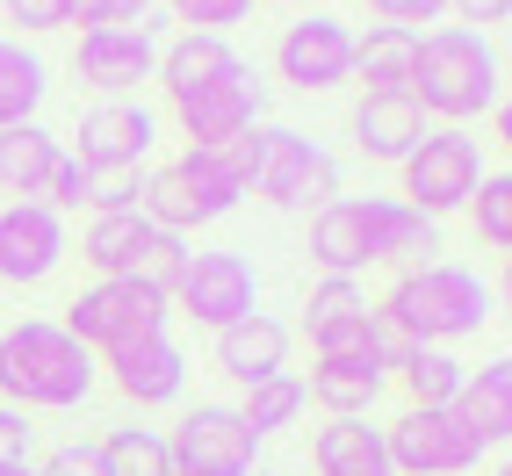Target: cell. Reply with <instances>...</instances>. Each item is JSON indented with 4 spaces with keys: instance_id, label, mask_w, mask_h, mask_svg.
Here are the masks:
<instances>
[{
    "instance_id": "cell-1",
    "label": "cell",
    "mask_w": 512,
    "mask_h": 476,
    "mask_svg": "<svg viewBox=\"0 0 512 476\" xmlns=\"http://www.w3.org/2000/svg\"><path fill=\"white\" fill-rule=\"evenodd\" d=\"M375 318H383L404 347H448V339L484 332L498 311H491L484 275H469V267H455V260H419V267H404V275L390 282V296H383Z\"/></svg>"
},
{
    "instance_id": "cell-2",
    "label": "cell",
    "mask_w": 512,
    "mask_h": 476,
    "mask_svg": "<svg viewBox=\"0 0 512 476\" xmlns=\"http://www.w3.org/2000/svg\"><path fill=\"white\" fill-rule=\"evenodd\" d=\"M94 354L58 318H22L0 332V397L15 412H73L94 390Z\"/></svg>"
},
{
    "instance_id": "cell-3",
    "label": "cell",
    "mask_w": 512,
    "mask_h": 476,
    "mask_svg": "<svg viewBox=\"0 0 512 476\" xmlns=\"http://www.w3.org/2000/svg\"><path fill=\"white\" fill-rule=\"evenodd\" d=\"M412 101L419 116L440 123H469L498 109V51L484 44V29H433L419 37V65H412Z\"/></svg>"
},
{
    "instance_id": "cell-4",
    "label": "cell",
    "mask_w": 512,
    "mask_h": 476,
    "mask_svg": "<svg viewBox=\"0 0 512 476\" xmlns=\"http://www.w3.org/2000/svg\"><path fill=\"white\" fill-rule=\"evenodd\" d=\"M238 202H246V174L231 166V152H181L174 166H159V174L145 181V202L138 210L166 231V238H181V231H202V224H217L231 217Z\"/></svg>"
},
{
    "instance_id": "cell-5",
    "label": "cell",
    "mask_w": 512,
    "mask_h": 476,
    "mask_svg": "<svg viewBox=\"0 0 512 476\" xmlns=\"http://www.w3.org/2000/svg\"><path fill=\"white\" fill-rule=\"evenodd\" d=\"M253 152V174H246V195L275 202V210H325V202L339 195V166L318 138H303V130L289 123H267L246 138Z\"/></svg>"
},
{
    "instance_id": "cell-6",
    "label": "cell",
    "mask_w": 512,
    "mask_h": 476,
    "mask_svg": "<svg viewBox=\"0 0 512 476\" xmlns=\"http://www.w3.org/2000/svg\"><path fill=\"white\" fill-rule=\"evenodd\" d=\"M80 260L94 267L101 282H145L159 296H174V275H181L188 246H181V238H166L145 210H123V217H94L87 224Z\"/></svg>"
},
{
    "instance_id": "cell-7",
    "label": "cell",
    "mask_w": 512,
    "mask_h": 476,
    "mask_svg": "<svg viewBox=\"0 0 512 476\" xmlns=\"http://www.w3.org/2000/svg\"><path fill=\"white\" fill-rule=\"evenodd\" d=\"M166 303L159 289H145V282H94V289H80L73 303H65V332L80 339L87 354H116V347H130V339H145V332H166Z\"/></svg>"
},
{
    "instance_id": "cell-8",
    "label": "cell",
    "mask_w": 512,
    "mask_h": 476,
    "mask_svg": "<svg viewBox=\"0 0 512 476\" xmlns=\"http://www.w3.org/2000/svg\"><path fill=\"white\" fill-rule=\"evenodd\" d=\"M404 174V188H397V202H412L419 217H448V210H462V202L476 195V181H484V152H476V138L469 130H426V145L397 166Z\"/></svg>"
},
{
    "instance_id": "cell-9",
    "label": "cell",
    "mask_w": 512,
    "mask_h": 476,
    "mask_svg": "<svg viewBox=\"0 0 512 476\" xmlns=\"http://www.w3.org/2000/svg\"><path fill=\"white\" fill-rule=\"evenodd\" d=\"M166 303H181L195 325L224 332V325H238V318L260 311V275H253L246 253H188Z\"/></svg>"
},
{
    "instance_id": "cell-10",
    "label": "cell",
    "mask_w": 512,
    "mask_h": 476,
    "mask_svg": "<svg viewBox=\"0 0 512 476\" xmlns=\"http://www.w3.org/2000/svg\"><path fill=\"white\" fill-rule=\"evenodd\" d=\"M174 116H181V130H188L195 152H224V145H238L246 130H260V80H253V65L231 58L210 87H195V94L174 101Z\"/></svg>"
},
{
    "instance_id": "cell-11",
    "label": "cell",
    "mask_w": 512,
    "mask_h": 476,
    "mask_svg": "<svg viewBox=\"0 0 512 476\" xmlns=\"http://www.w3.org/2000/svg\"><path fill=\"white\" fill-rule=\"evenodd\" d=\"M166 455H174V476H253L260 440L238 419V404H195L181 433L166 440Z\"/></svg>"
},
{
    "instance_id": "cell-12",
    "label": "cell",
    "mask_w": 512,
    "mask_h": 476,
    "mask_svg": "<svg viewBox=\"0 0 512 476\" xmlns=\"http://www.w3.org/2000/svg\"><path fill=\"white\" fill-rule=\"evenodd\" d=\"M275 73L296 94H332L354 80V29L339 15H303L275 37Z\"/></svg>"
},
{
    "instance_id": "cell-13",
    "label": "cell",
    "mask_w": 512,
    "mask_h": 476,
    "mask_svg": "<svg viewBox=\"0 0 512 476\" xmlns=\"http://www.w3.org/2000/svg\"><path fill=\"white\" fill-rule=\"evenodd\" d=\"M73 73L101 101H130V94L159 73V37H152V29H80Z\"/></svg>"
},
{
    "instance_id": "cell-14",
    "label": "cell",
    "mask_w": 512,
    "mask_h": 476,
    "mask_svg": "<svg viewBox=\"0 0 512 476\" xmlns=\"http://www.w3.org/2000/svg\"><path fill=\"white\" fill-rule=\"evenodd\" d=\"M383 448L397 476H469L484 462L469 448V433L455 426V412H404L397 426H383Z\"/></svg>"
},
{
    "instance_id": "cell-15",
    "label": "cell",
    "mask_w": 512,
    "mask_h": 476,
    "mask_svg": "<svg viewBox=\"0 0 512 476\" xmlns=\"http://www.w3.org/2000/svg\"><path fill=\"white\" fill-rule=\"evenodd\" d=\"M65 260V217L51 202H8L0 210V282H51Z\"/></svg>"
},
{
    "instance_id": "cell-16",
    "label": "cell",
    "mask_w": 512,
    "mask_h": 476,
    "mask_svg": "<svg viewBox=\"0 0 512 476\" xmlns=\"http://www.w3.org/2000/svg\"><path fill=\"white\" fill-rule=\"evenodd\" d=\"M109 376L138 412H159V404H174L188 390V354L174 347V332H145V339L109 354Z\"/></svg>"
},
{
    "instance_id": "cell-17",
    "label": "cell",
    "mask_w": 512,
    "mask_h": 476,
    "mask_svg": "<svg viewBox=\"0 0 512 476\" xmlns=\"http://www.w3.org/2000/svg\"><path fill=\"white\" fill-rule=\"evenodd\" d=\"M354 217H361L368 260H383V267H419L426 253H440V224L397 195H354Z\"/></svg>"
},
{
    "instance_id": "cell-18",
    "label": "cell",
    "mask_w": 512,
    "mask_h": 476,
    "mask_svg": "<svg viewBox=\"0 0 512 476\" xmlns=\"http://www.w3.org/2000/svg\"><path fill=\"white\" fill-rule=\"evenodd\" d=\"M159 138V116L145 109V101H94V109L80 116V166H145Z\"/></svg>"
},
{
    "instance_id": "cell-19",
    "label": "cell",
    "mask_w": 512,
    "mask_h": 476,
    "mask_svg": "<svg viewBox=\"0 0 512 476\" xmlns=\"http://www.w3.org/2000/svg\"><path fill=\"white\" fill-rule=\"evenodd\" d=\"M354 145L368 166H404L419 145H426V116L412 94H361L354 109Z\"/></svg>"
},
{
    "instance_id": "cell-20",
    "label": "cell",
    "mask_w": 512,
    "mask_h": 476,
    "mask_svg": "<svg viewBox=\"0 0 512 476\" xmlns=\"http://www.w3.org/2000/svg\"><path fill=\"white\" fill-rule=\"evenodd\" d=\"M217 368H224L238 390H253V383H267V376H289V325L267 318V311L224 325V332H217Z\"/></svg>"
},
{
    "instance_id": "cell-21",
    "label": "cell",
    "mask_w": 512,
    "mask_h": 476,
    "mask_svg": "<svg viewBox=\"0 0 512 476\" xmlns=\"http://www.w3.org/2000/svg\"><path fill=\"white\" fill-rule=\"evenodd\" d=\"M448 412H455V426L469 433L476 455H498L505 440H512V361L469 368V383H462V397L448 404Z\"/></svg>"
},
{
    "instance_id": "cell-22",
    "label": "cell",
    "mask_w": 512,
    "mask_h": 476,
    "mask_svg": "<svg viewBox=\"0 0 512 476\" xmlns=\"http://www.w3.org/2000/svg\"><path fill=\"white\" fill-rule=\"evenodd\" d=\"M58 138L44 123H15V130H0V195H15V202H44V181H51V166H58Z\"/></svg>"
},
{
    "instance_id": "cell-23",
    "label": "cell",
    "mask_w": 512,
    "mask_h": 476,
    "mask_svg": "<svg viewBox=\"0 0 512 476\" xmlns=\"http://www.w3.org/2000/svg\"><path fill=\"white\" fill-rule=\"evenodd\" d=\"M311 462H318V476H397L390 469V448H383V426H361V419L318 426Z\"/></svg>"
},
{
    "instance_id": "cell-24",
    "label": "cell",
    "mask_w": 512,
    "mask_h": 476,
    "mask_svg": "<svg viewBox=\"0 0 512 476\" xmlns=\"http://www.w3.org/2000/svg\"><path fill=\"white\" fill-rule=\"evenodd\" d=\"M412 65H419V37H412V29L375 22L368 37H354V80L368 94H412Z\"/></svg>"
},
{
    "instance_id": "cell-25",
    "label": "cell",
    "mask_w": 512,
    "mask_h": 476,
    "mask_svg": "<svg viewBox=\"0 0 512 476\" xmlns=\"http://www.w3.org/2000/svg\"><path fill=\"white\" fill-rule=\"evenodd\" d=\"M311 260H318V275L361 282V267H368V246H361L354 195H332L325 210H311Z\"/></svg>"
},
{
    "instance_id": "cell-26",
    "label": "cell",
    "mask_w": 512,
    "mask_h": 476,
    "mask_svg": "<svg viewBox=\"0 0 512 476\" xmlns=\"http://www.w3.org/2000/svg\"><path fill=\"white\" fill-rule=\"evenodd\" d=\"M231 58H238V51H231L224 37H202V29H181L174 44H159V73H152V80H159L166 94L181 101V94H195V87H210V80L224 73Z\"/></svg>"
},
{
    "instance_id": "cell-27",
    "label": "cell",
    "mask_w": 512,
    "mask_h": 476,
    "mask_svg": "<svg viewBox=\"0 0 512 476\" xmlns=\"http://www.w3.org/2000/svg\"><path fill=\"white\" fill-rule=\"evenodd\" d=\"M44 94H51V65L29 51V44H8V37H0V130L37 123Z\"/></svg>"
},
{
    "instance_id": "cell-28",
    "label": "cell",
    "mask_w": 512,
    "mask_h": 476,
    "mask_svg": "<svg viewBox=\"0 0 512 476\" xmlns=\"http://www.w3.org/2000/svg\"><path fill=\"white\" fill-rule=\"evenodd\" d=\"M303 397L325 404L332 419H361L368 404L383 397V368H368V361H318L311 383H303Z\"/></svg>"
},
{
    "instance_id": "cell-29",
    "label": "cell",
    "mask_w": 512,
    "mask_h": 476,
    "mask_svg": "<svg viewBox=\"0 0 512 476\" xmlns=\"http://www.w3.org/2000/svg\"><path fill=\"white\" fill-rule=\"evenodd\" d=\"M397 376H404L412 412H448V404L462 397V383H469V368H462L448 347H412V354L397 361Z\"/></svg>"
},
{
    "instance_id": "cell-30",
    "label": "cell",
    "mask_w": 512,
    "mask_h": 476,
    "mask_svg": "<svg viewBox=\"0 0 512 476\" xmlns=\"http://www.w3.org/2000/svg\"><path fill=\"white\" fill-rule=\"evenodd\" d=\"M303 376H267V383H253L246 390V404H238V419L253 426V440H267V433H282V426H296L303 419Z\"/></svg>"
},
{
    "instance_id": "cell-31",
    "label": "cell",
    "mask_w": 512,
    "mask_h": 476,
    "mask_svg": "<svg viewBox=\"0 0 512 476\" xmlns=\"http://www.w3.org/2000/svg\"><path fill=\"white\" fill-rule=\"evenodd\" d=\"M101 455H109V476H174L166 433H152V426H116L101 440Z\"/></svg>"
},
{
    "instance_id": "cell-32",
    "label": "cell",
    "mask_w": 512,
    "mask_h": 476,
    "mask_svg": "<svg viewBox=\"0 0 512 476\" xmlns=\"http://www.w3.org/2000/svg\"><path fill=\"white\" fill-rule=\"evenodd\" d=\"M145 181H152V166H87L80 210H94V217H123V210H138V202H145Z\"/></svg>"
},
{
    "instance_id": "cell-33",
    "label": "cell",
    "mask_w": 512,
    "mask_h": 476,
    "mask_svg": "<svg viewBox=\"0 0 512 476\" xmlns=\"http://www.w3.org/2000/svg\"><path fill=\"white\" fill-rule=\"evenodd\" d=\"M469 210H476V238H484L491 253L512 246V174H484L469 195Z\"/></svg>"
},
{
    "instance_id": "cell-34",
    "label": "cell",
    "mask_w": 512,
    "mask_h": 476,
    "mask_svg": "<svg viewBox=\"0 0 512 476\" xmlns=\"http://www.w3.org/2000/svg\"><path fill=\"white\" fill-rule=\"evenodd\" d=\"M354 311H375V303H368V289H361V282H339V275H325V282L311 289V303H303V325H311V332H325V325L354 318Z\"/></svg>"
},
{
    "instance_id": "cell-35",
    "label": "cell",
    "mask_w": 512,
    "mask_h": 476,
    "mask_svg": "<svg viewBox=\"0 0 512 476\" xmlns=\"http://www.w3.org/2000/svg\"><path fill=\"white\" fill-rule=\"evenodd\" d=\"M73 22H87V29H152V0H73Z\"/></svg>"
},
{
    "instance_id": "cell-36",
    "label": "cell",
    "mask_w": 512,
    "mask_h": 476,
    "mask_svg": "<svg viewBox=\"0 0 512 476\" xmlns=\"http://www.w3.org/2000/svg\"><path fill=\"white\" fill-rule=\"evenodd\" d=\"M253 15V0H174V22L202 29V37H224L231 22H246Z\"/></svg>"
},
{
    "instance_id": "cell-37",
    "label": "cell",
    "mask_w": 512,
    "mask_h": 476,
    "mask_svg": "<svg viewBox=\"0 0 512 476\" xmlns=\"http://www.w3.org/2000/svg\"><path fill=\"white\" fill-rule=\"evenodd\" d=\"M37 476H109V455H101V440H58Z\"/></svg>"
},
{
    "instance_id": "cell-38",
    "label": "cell",
    "mask_w": 512,
    "mask_h": 476,
    "mask_svg": "<svg viewBox=\"0 0 512 476\" xmlns=\"http://www.w3.org/2000/svg\"><path fill=\"white\" fill-rule=\"evenodd\" d=\"M8 8V22H22L29 37H44V29H65L73 22V0H0Z\"/></svg>"
},
{
    "instance_id": "cell-39",
    "label": "cell",
    "mask_w": 512,
    "mask_h": 476,
    "mask_svg": "<svg viewBox=\"0 0 512 476\" xmlns=\"http://www.w3.org/2000/svg\"><path fill=\"white\" fill-rule=\"evenodd\" d=\"M375 15H383L390 29H412V37H426V22L448 15V0H368Z\"/></svg>"
},
{
    "instance_id": "cell-40",
    "label": "cell",
    "mask_w": 512,
    "mask_h": 476,
    "mask_svg": "<svg viewBox=\"0 0 512 476\" xmlns=\"http://www.w3.org/2000/svg\"><path fill=\"white\" fill-rule=\"evenodd\" d=\"M80 188H87V166L73 159V152H58V166H51V181H44V202L65 217V210H80Z\"/></svg>"
},
{
    "instance_id": "cell-41",
    "label": "cell",
    "mask_w": 512,
    "mask_h": 476,
    "mask_svg": "<svg viewBox=\"0 0 512 476\" xmlns=\"http://www.w3.org/2000/svg\"><path fill=\"white\" fill-rule=\"evenodd\" d=\"M29 448H37V426H29V412H15V404H0V469L29 462Z\"/></svg>"
},
{
    "instance_id": "cell-42",
    "label": "cell",
    "mask_w": 512,
    "mask_h": 476,
    "mask_svg": "<svg viewBox=\"0 0 512 476\" xmlns=\"http://www.w3.org/2000/svg\"><path fill=\"white\" fill-rule=\"evenodd\" d=\"M448 8H455L462 22H505V15H512V0H448Z\"/></svg>"
},
{
    "instance_id": "cell-43",
    "label": "cell",
    "mask_w": 512,
    "mask_h": 476,
    "mask_svg": "<svg viewBox=\"0 0 512 476\" xmlns=\"http://www.w3.org/2000/svg\"><path fill=\"white\" fill-rule=\"evenodd\" d=\"M0 476H37V469H29V462H15V469H0Z\"/></svg>"
},
{
    "instance_id": "cell-44",
    "label": "cell",
    "mask_w": 512,
    "mask_h": 476,
    "mask_svg": "<svg viewBox=\"0 0 512 476\" xmlns=\"http://www.w3.org/2000/svg\"><path fill=\"white\" fill-rule=\"evenodd\" d=\"M289 8H296V0H289Z\"/></svg>"
}]
</instances>
